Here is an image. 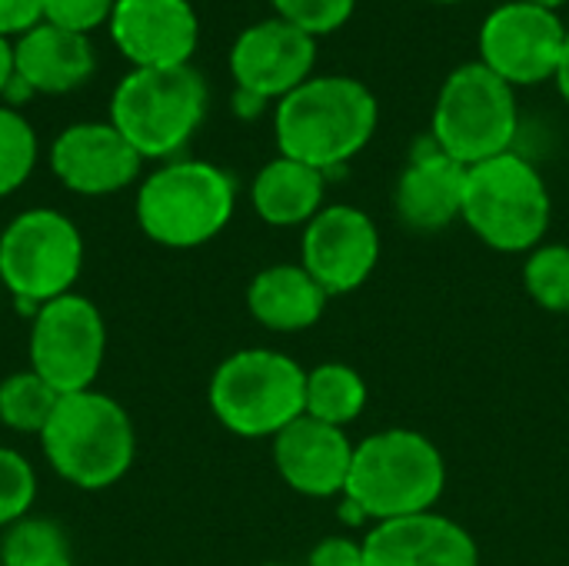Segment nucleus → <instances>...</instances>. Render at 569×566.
I'll list each match as a JSON object with an SVG mask.
<instances>
[{"mask_svg":"<svg viewBox=\"0 0 569 566\" xmlns=\"http://www.w3.org/2000/svg\"><path fill=\"white\" fill-rule=\"evenodd\" d=\"M83 270L80 227L50 207H30L0 230V284L23 307H43L63 294Z\"/></svg>","mask_w":569,"mask_h":566,"instance_id":"1a4fd4ad","label":"nucleus"},{"mask_svg":"<svg viewBox=\"0 0 569 566\" xmlns=\"http://www.w3.org/2000/svg\"><path fill=\"white\" fill-rule=\"evenodd\" d=\"M37 153H40L37 130L20 110L3 103L0 107V197H10L30 180L37 167Z\"/></svg>","mask_w":569,"mask_h":566,"instance_id":"393cba45","label":"nucleus"},{"mask_svg":"<svg viewBox=\"0 0 569 566\" xmlns=\"http://www.w3.org/2000/svg\"><path fill=\"white\" fill-rule=\"evenodd\" d=\"M33 500H37V474L30 460L13 447H0V530L30 517Z\"/></svg>","mask_w":569,"mask_h":566,"instance_id":"bb28decb","label":"nucleus"},{"mask_svg":"<svg viewBox=\"0 0 569 566\" xmlns=\"http://www.w3.org/2000/svg\"><path fill=\"white\" fill-rule=\"evenodd\" d=\"M523 287L537 307L569 314V244H540L523 267Z\"/></svg>","mask_w":569,"mask_h":566,"instance_id":"a878e982","label":"nucleus"},{"mask_svg":"<svg viewBox=\"0 0 569 566\" xmlns=\"http://www.w3.org/2000/svg\"><path fill=\"white\" fill-rule=\"evenodd\" d=\"M207 397L230 434L273 440L307 414V370L280 350H237L213 370Z\"/></svg>","mask_w":569,"mask_h":566,"instance_id":"39448f33","label":"nucleus"},{"mask_svg":"<svg viewBox=\"0 0 569 566\" xmlns=\"http://www.w3.org/2000/svg\"><path fill=\"white\" fill-rule=\"evenodd\" d=\"M43 20V0H0V37L17 40Z\"/></svg>","mask_w":569,"mask_h":566,"instance_id":"c756f323","label":"nucleus"},{"mask_svg":"<svg viewBox=\"0 0 569 566\" xmlns=\"http://www.w3.org/2000/svg\"><path fill=\"white\" fill-rule=\"evenodd\" d=\"M263 566H287V564H263Z\"/></svg>","mask_w":569,"mask_h":566,"instance_id":"e433bc0d","label":"nucleus"},{"mask_svg":"<svg viewBox=\"0 0 569 566\" xmlns=\"http://www.w3.org/2000/svg\"><path fill=\"white\" fill-rule=\"evenodd\" d=\"M563 17L550 7L530 0H510L490 10L480 27V63L490 67L500 80L517 87H533L557 80L563 47H567Z\"/></svg>","mask_w":569,"mask_h":566,"instance_id":"9b49d317","label":"nucleus"},{"mask_svg":"<svg viewBox=\"0 0 569 566\" xmlns=\"http://www.w3.org/2000/svg\"><path fill=\"white\" fill-rule=\"evenodd\" d=\"M367 407V384L347 364H320L307 370V417L330 427L353 424Z\"/></svg>","mask_w":569,"mask_h":566,"instance_id":"4be33fe9","label":"nucleus"},{"mask_svg":"<svg viewBox=\"0 0 569 566\" xmlns=\"http://www.w3.org/2000/svg\"><path fill=\"white\" fill-rule=\"evenodd\" d=\"M367 566H480L470 530L433 510L383 520L363 537Z\"/></svg>","mask_w":569,"mask_h":566,"instance_id":"f3484780","label":"nucleus"},{"mask_svg":"<svg viewBox=\"0 0 569 566\" xmlns=\"http://www.w3.org/2000/svg\"><path fill=\"white\" fill-rule=\"evenodd\" d=\"M430 3H460V0H430Z\"/></svg>","mask_w":569,"mask_h":566,"instance_id":"c9c22d12","label":"nucleus"},{"mask_svg":"<svg viewBox=\"0 0 569 566\" xmlns=\"http://www.w3.org/2000/svg\"><path fill=\"white\" fill-rule=\"evenodd\" d=\"M327 173L290 157H273L260 167L250 187L253 210L270 227H307L323 210Z\"/></svg>","mask_w":569,"mask_h":566,"instance_id":"412c9836","label":"nucleus"},{"mask_svg":"<svg viewBox=\"0 0 569 566\" xmlns=\"http://www.w3.org/2000/svg\"><path fill=\"white\" fill-rule=\"evenodd\" d=\"M520 130L517 90L480 60L460 63L433 103L430 140L463 167L510 153Z\"/></svg>","mask_w":569,"mask_h":566,"instance_id":"6e6552de","label":"nucleus"},{"mask_svg":"<svg viewBox=\"0 0 569 566\" xmlns=\"http://www.w3.org/2000/svg\"><path fill=\"white\" fill-rule=\"evenodd\" d=\"M237 183L210 160H170L137 190L133 214L147 240L167 250L210 244L233 217Z\"/></svg>","mask_w":569,"mask_h":566,"instance_id":"20e7f679","label":"nucleus"},{"mask_svg":"<svg viewBox=\"0 0 569 566\" xmlns=\"http://www.w3.org/2000/svg\"><path fill=\"white\" fill-rule=\"evenodd\" d=\"M377 123L380 103L363 80L323 73L277 100L273 137L283 157L330 173L373 140Z\"/></svg>","mask_w":569,"mask_h":566,"instance_id":"f257e3e1","label":"nucleus"},{"mask_svg":"<svg viewBox=\"0 0 569 566\" xmlns=\"http://www.w3.org/2000/svg\"><path fill=\"white\" fill-rule=\"evenodd\" d=\"M207 100V80L193 63L130 70L110 97V123L143 160H167L200 130Z\"/></svg>","mask_w":569,"mask_h":566,"instance_id":"423d86ee","label":"nucleus"},{"mask_svg":"<svg viewBox=\"0 0 569 566\" xmlns=\"http://www.w3.org/2000/svg\"><path fill=\"white\" fill-rule=\"evenodd\" d=\"M60 394L40 380L30 367L13 370L0 380V424L23 437H40Z\"/></svg>","mask_w":569,"mask_h":566,"instance_id":"b1692460","label":"nucleus"},{"mask_svg":"<svg viewBox=\"0 0 569 566\" xmlns=\"http://www.w3.org/2000/svg\"><path fill=\"white\" fill-rule=\"evenodd\" d=\"M323 287L300 264H273L263 267L247 287L250 317L273 334H300L310 330L327 310Z\"/></svg>","mask_w":569,"mask_h":566,"instance_id":"aec40b11","label":"nucleus"},{"mask_svg":"<svg viewBox=\"0 0 569 566\" xmlns=\"http://www.w3.org/2000/svg\"><path fill=\"white\" fill-rule=\"evenodd\" d=\"M463 190H467V167L447 157L430 140L403 167L393 190V207L407 230L437 234L463 217Z\"/></svg>","mask_w":569,"mask_h":566,"instance_id":"a211bd4d","label":"nucleus"},{"mask_svg":"<svg viewBox=\"0 0 569 566\" xmlns=\"http://www.w3.org/2000/svg\"><path fill=\"white\" fill-rule=\"evenodd\" d=\"M557 87H560V97L567 100V107H569V27H567V47H563V60H560V70H557Z\"/></svg>","mask_w":569,"mask_h":566,"instance_id":"72a5a7b5","label":"nucleus"},{"mask_svg":"<svg viewBox=\"0 0 569 566\" xmlns=\"http://www.w3.org/2000/svg\"><path fill=\"white\" fill-rule=\"evenodd\" d=\"M270 3L280 20L307 30L310 37L340 30L357 10V0H270Z\"/></svg>","mask_w":569,"mask_h":566,"instance_id":"cd10ccee","label":"nucleus"},{"mask_svg":"<svg viewBox=\"0 0 569 566\" xmlns=\"http://www.w3.org/2000/svg\"><path fill=\"white\" fill-rule=\"evenodd\" d=\"M27 350L30 370L60 397L90 390L107 357V320L90 297L63 294L33 310Z\"/></svg>","mask_w":569,"mask_h":566,"instance_id":"9d476101","label":"nucleus"},{"mask_svg":"<svg viewBox=\"0 0 569 566\" xmlns=\"http://www.w3.org/2000/svg\"><path fill=\"white\" fill-rule=\"evenodd\" d=\"M273 467L290 490L313 500H327L347 490L353 444L347 430L303 414L273 437Z\"/></svg>","mask_w":569,"mask_h":566,"instance_id":"dca6fc26","label":"nucleus"},{"mask_svg":"<svg viewBox=\"0 0 569 566\" xmlns=\"http://www.w3.org/2000/svg\"><path fill=\"white\" fill-rule=\"evenodd\" d=\"M307 566H367L363 564V544L350 537H323L313 550Z\"/></svg>","mask_w":569,"mask_h":566,"instance_id":"7c9ffc66","label":"nucleus"},{"mask_svg":"<svg viewBox=\"0 0 569 566\" xmlns=\"http://www.w3.org/2000/svg\"><path fill=\"white\" fill-rule=\"evenodd\" d=\"M317 67V37L270 17L250 23L230 47V73L237 90H250L263 100H283L307 83Z\"/></svg>","mask_w":569,"mask_h":566,"instance_id":"ddd939ff","label":"nucleus"},{"mask_svg":"<svg viewBox=\"0 0 569 566\" xmlns=\"http://www.w3.org/2000/svg\"><path fill=\"white\" fill-rule=\"evenodd\" d=\"M10 77H13V40L0 37V97H3Z\"/></svg>","mask_w":569,"mask_h":566,"instance_id":"473e14b6","label":"nucleus"},{"mask_svg":"<svg viewBox=\"0 0 569 566\" xmlns=\"http://www.w3.org/2000/svg\"><path fill=\"white\" fill-rule=\"evenodd\" d=\"M97 53L87 33H73L40 20L13 40V73L33 93L60 97L93 77Z\"/></svg>","mask_w":569,"mask_h":566,"instance_id":"6ab92c4d","label":"nucleus"},{"mask_svg":"<svg viewBox=\"0 0 569 566\" xmlns=\"http://www.w3.org/2000/svg\"><path fill=\"white\" fill-rule=\"evenodd\" d=\"M0 566H73V547L57 520L23 517L0 537Z\"/></svg>","mask_w":569,"mask_h":566,"instance_id":"5701e85b","label":"nucleus"},{"mask_svg":"<svg viewBox=\"0 0 569 566\" xmlns=\"http://www.w3.org/2000/svg\"><path fill=\"white\" fill-rule=\"evenodd\" d=\"M107 27L133 70L187 67L200 40L190 0H117Z\"/></svg>","mask_w":569,"mask_h":566,"instance_id":"2eb2a0df","label":"nucleus"},{"mask_svg":"<svg viewBox=\"0 0 569 566\" xmlns=\"http://www.w3.org/2000/svg\"><path fill=\"white\" fill-rule=\"evenodd\" d=\"M117 0H43V20L73 33H90L110 23Z\"/></svg>","mask_w":569,"mask_h":566,"instance_id":"c85d7f7f","label":"nucleus"},{"mask_svg":"<svg viewBox=\"0 0 569 566\" xmlns=\"http://www.w3.org/2000/svg\"><path fill=\"white\" fill-rule=\"evenodd\" d=\"M447 487L440 447L407 427H390L353 447V467L343 497L377 524L427 514Z\"/></svg>","mask_w":569,"mask_h":566,"instance_id":"7ed1b4c3","label":"nucleus"},{"mask_svg":"<svg viewBox=\"0 0 569 566\" xmlns=\"http://www.w3.org/2000/svg\"><path fill=\"white\" fill-rule=\"evenodd\" d=\"M550 190L543 173L517 150L467 167L463 220L500 254H530L550 230Z\"/></svg>","mask_w":569,"mask_h":566,"instance_id":"0eeeda50","label":"nucleus"},{"mask_svg":"<svg viewBox=\"0 0 569 566\" xmlns=\"http://www.w3.org/2000/svg\"><path fill=\"white\" fill-rule=\"evenodd\" d=\"M300 267L327 297H343L370 280L380 260V230L370 214L350 203L323 207L303 227Z\"/></svg>","mask_w":569,"mask_h":566,"instance_id":"f8f14e48","label":"nucleus"},{"mask_svg":"<svg viewBox=\"0 0 569 566\" xmlns=\"http://www.w3.org/2000/svg\"><path fill=\"white\" fill-rule=\"evenodd\" d=\"M263 107H267L263 97H257V93H250V90H233V110H237L240 117H257Z\"/></svg>","mask_w":569,"mask_h":566,"instance_id":"2f4dec72","label":"nucleus"},{"mask_svg":"<svg viewBox=\"0 0 569 566\" xmlns=\"http://www.w3.org/2000/svg\"><path fill=\"white\" fill-rule=\"evenodd\" d=\"M530 3H540V7H550V10H560L567 0H530Z\"/></svg>","mask_w":569,"mask_h":566,"instance_id":"f704fd0d","label":"nucleus"},{"mask_svg":"<svg viewBox=\"0 0 569 566\" xmlns=\"http://www.w3.org/2000/svg\"><path fill=\"white\" fill-rule=\"evenodd\" d=\"M143 157L107 120H83L60 130L50 143L53 177L80 197H110L140 177Z\"/></svg>","mask_w":569,"mask_h":566,"instance_id":"4468645a","label":"nucleus"},{"mask_svg":"<svg viewBox=\"0 0 569 566\" xmlns=\"http://www.w3.org/2000/svg\"><path fill=\"white\" fill-rule=\"evenodd\" d=\"M37 440L53 474L77 490H107L120 484L137 457L130 414L93 387L63 394Z\"/></svg>","mask_w":569,"mask_h":566,"instance_id":"f03ea898","label":"nucleus"}]
</instances>
